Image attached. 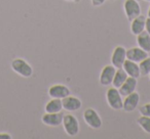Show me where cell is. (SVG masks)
I'll list each match as a JSON object with an SVG mask.
<instances>
[{
    "label": "cell",
    "instance_id": "cell-1",
    "mask_svg": "<svg viewBox=\"0 0 150 139\" xmlns=\"http://www.w3.org/2000/svg\"><path fill=\"white\" fill-rule=\"evenodd\" d=\"M11 66L13 71L23 78H30L33 75V68L24 58H15L11 61Z\"/></svg>",
    "mask_w": 150,
    "mask_h": 139
},
{
    "label": "cell",
    "instance_id": "cell-2",
    "mask_svg": "<svg viewBox=\"0 0 150 139\" xmlns=\"http://www.w3.org/2000/svg\"><path fill=\"white\" fill-rule=\"evenodd\" d=\"M62 125L68 136L74 137L79 133V123H78L77 118L73 115H64Z\"/></svg>",
    "mask_w": 150,
    "mask_h": 139
},
{
    "label": "cell",
    "instance_id": "cell-3",
    "mask_svg": "<svg viewBox=\"0 0 150 139\" xmlns=\"http://www.w3.org/2000/svg\"><path fill=\"white\" fill-rule=\"evenodd\" d=\"M106 100L108 105L112 110H122V103L123 99L121 94L119 93L118 89L115 87H110L106 92Z\"/></svg>",
    "mask_w": 150,
    "mask_h": 139
},
{
    "label": "cell",
    "instance_id": "cell-4",
    "mask_svg": "<svg viewBox=\"0 0 150 139\" xmlns=\"http://www.w3.org/2000/svg\"><path fill=\"white\" fill-rule=\"evenodd\" d=\"M83 120L92 129H100L102 127V119L96 110L88 108L83 112Z\"/></svg>",
    "mask_w": 150,
    "mask_h": 139
},
{
    "label": "cell",
    "instance_id": "cell-5",
    "mask_svg": "<svg viewBox=\"0 0 150 139\" xmlns=\"http://www.w3.org/2000/svg\"><path fill=\"white\" fill-rule=\"evenodd\" d=\"M123 9H125L127 19L129 22L141 15V6L138 0H125L123 3Z\"/></svg>",
    "mask_w": 150,
    "mask_h": 139
},
{
    "label": "cell",
    "instance_id": "cell-6",
    "mask_svg": "<svg viewBox=\"0 0 150 139\" xmlns=\"http://www.w3.org/2000/svg\"><path fill=\"white\" fill-rule=\"evenodd\" d=\"M127 59V49L123 46H116L111 55V64L116 68H122Z\"/></svg>",
    "mask_w": 150,
    "mask_h": 139
},
{
    "label": "cell",
    "instance_id": "cell-7",
    "mask_svg": "<svg viewBox=\"0 0 150 139\" xmlns=\"http://www.w3.org/2000/svg\"><path fill=\"white\" fill-rule=\"evenodd\" d=\"M115 72H116V68L113 66L112 64L105 66L103 68L102 72H101L100 79H99L101 85L105 86V87L112 85V81H113V78H114Z\"/></svg>",
    "mask_w": 150,
    "mask_h": 139
},
{
    "label": "cell",
    "instance_id": "cell-8",
    "mask_svg": "<svg viewBox=\"0 0 150 139\" xmlns=\"http://www.w3.org/2000/svg\"><path fill=\"white\" fill-rule=\"evenodd\" d=\"M140 102V94L138 92L134 91L129 93V95L125 96L122 103V110L127 112H132L138 108Z\"/></svg>",
    "mask_w": 150,
    "mask_h": 139
},
{
    "label": "cell",
    "instance_id": "cell-9",
    "mask_svg": "<svg viewBox=\"0 0 150 139\" xmlns=\"http://www.w3.org/2000/svg\"><path fill=\"white\" fill-rule=\"evenodd\" d=\"M63 117L64 115L62 112H45L42 116L41 121L44 125L50 127H58L62 125Z\"/></svg>",
    "mask_w": 150,
    "mask_h": 139
},
{
    "label": "cell",
    "instance_id": "cell-10",
    "mask_svg": "<svg viewBox=\"0 0 150 139\" xmlns=\"http://www.w3.org/2000/svg\"><path fill=\"white\" fill-rule=\"evenodd\" d=\"M62 103L63 110H67V112H76V110H80L82 106V102L79 98L71 95H68L65 98H63Z\"/></svg>",
    "mask_w": 150,
    "mask_h": 139
},
{
    "label": "cell",
    "instance_id": "cell-11",
    "mask_svg": "<svg viewBox=\"0 0 150 139\" xmlns=\"http://www.w3.org/2000/svg\"><path fill=\"white\" fill-rule=\"evenodd\" d=\"M70 89L67 87L66 85L63 84H56L50 87L48 89V95L52 98H59V99H63L66 96L70 95Z\"/></svg>",
    "mask_w": 150,
    "mask_h": 139
},
{
    "label": "cell",
    "instance_id": "cell-12",
    "mask_svg": "<svg viewBox=\"0 0 150 139\" xmlns=\"http://www.w3.org/2000/svg\"><path fill=\"white\" fill-rule=\"evenodd\" d=\"M147 56H148V52H146L145 50L140 48L139 46L138 47H132L127 50V59L135 61L137 64L142 61Z\"/></svg>",
    "mask_w": 150,
    "mask_h": 139
},
{
    "label": "cell",
    "instance_id": "cell-13",
    "mask_svg": "<svg viewBox=\"0 0 150 139\" xmlns=\"http://www.w3.org/2000/svg\"><path fill=\"white\" fill-rule=\"evenodd\" d=\"M138 82L136 78L133 77H127V79L125 80V82L118 88L119 93L121 94V96H127L129 95V93L136 91V88H137Z\"/></svg>",
    "mask_w": 150,
    "mask_h": 139
},
{
    "label": "cell",
    "instance_id": "cell-14",
    "mask_svg": "<svg viewBox=\"0 0 150 139\" xmlns=\"http://www.w3.org/2000/svg\"><path fill=\"white\" fill-rule=\"evenodd\" d=\"M146 25V17L144 15H140L133 21H131V32L133 35L137 36L141 34L143 31H145Z\"/></svg>",
    "mask_w": 150,
    "mask_h": 139
},
{
    "label": "cell",
    "instance_id": "cell-15",
    "mask_svg": "<svg viewBox=\"0 0 150 139\" xmlns=\"http://www.w3.org/2000/svg\"><path fill=\"white\" fill-rule=\"evenodd\" d=\"M122 68L125 70V72L127 74L129 77H133V78H138L141 76L140 74V68H139V64L135 61H132L129 59H125V64L122 66Z\"/></svg>",
    "mask_w": 150,
    "mask_h": 139
},
{
    "label": "cell",
    "instance_id": "cell-16",
    "mask_svg": "<svg viewBox=\"0 0 150 139\" xmlns=\"http://www.w3.org/2000/svg\"><path fill=\"white\" fill-rule=\"evenodd\" d=\"M137 43L140 48L145 50L146 52H150V35L146 31L137 35Z\"/></svg>",
    "mask_w": 150,
    "mask_h": 139
},
{
    "label": "cell",
    "instance_id": "cell-17",
    "mask_svg": "<svg viewBox=\"0 0 150 139\" xmlns=\"http://www.w3.org/2000/svg\"><path fill=\"white\" fill-rule=\"evenodd\" d=\"M45 112H60L63 110L62 99L59 98H52L47 103L45 104Z\"/></svg>",
    "mask_w": 150,
    "mask_h": 139
},
{
    "label": "cell",
    "instance_id": "cell-18",
    "mask_svg": "<svg viewBox=\"0 0 150 139\" xmlns=\"http://www.w3.org/2000/svg\"><path fill=\"white\" fill-rule=\"evenodd\" d=\"M127 74L125 72L122 68H116V72H115V75L114 78H113V81H112V85L113 87L117 88L118 89L121 85L125 82V80L127 79Z\"/></svg>",
    "mask_w": 150,
    "mask_h": 139
},
{
    "label": "cell",
    "instance_id": "cell-19",
    "mask_svg": "<svg viewBox=\"0 0 150 139\" xmlns=\"http://www.w3.org/2000/svg\"><path fill=\"white\" fill-rule=\"evenodd\" d=\"M137 123L143 131H145L147 134H150V117H146V116H140L137 119Z\"/></svg>",
    "mask_w": 150,
    "mask_h": 139
},
{
    "label": "cell",
    "instance_id": "cell-20",
    "mask_svg": "<svg viewBox=\"0 0 150 139\" xmlns=\"http://www.w3.org/2000/svg\"><path fill=\"white\" fill-rule=\"evenodd\" d=\"M139 68H140V74L141 76H148L150 73V57L147 56L146 58H144L142 61H140L139 64Z\"/></svg>",
    "mask_w": 150,
    "mask_h": 139
},
{
    "label": "cell",
    "instance_id": "cell-21",
    "mask_svg": "<svg viewBox=\"0 0 150 139\" xmlns=\"http://www.w3.org/2000/svg\"><path fill=\"white\" fill-rule=\"evenodd\" d=\"M139 112L142 116H146V117H150V102L149 103H146L144 105H142L139 108Z\"/></svg>",
    "mask_w": 150,
    "mask_h": 139
},
{
    "label": "cell",
    "instance_id": "cell-22",
    "mask_svg": "<svg viewBox=\"0 0 150 139\" xmlns=\"http://www.w3.org/2000/svg\"><path fill=\"white\" fill-rule=\"evenodd\" d=\"M106 0H92L93 6H101L102 4H104Z\"/></svg>",
    "mask_w": 150,
    "mask_h": 139
},
{
    "label": "cell",
    "instance_id": "cell-23",
    "mask_svg": "<svg viewBox=\"0 0 150 139\" xmlns=\"http://www.w3.org/2000/svg\"><path fill=\"white\" fill-rule=\"evenodd\" d=\"M145 31L150 35V17L146 19V25H145Z\"/></svg>",
    "mask_w": 150,
    "mask_h": 139
},
{
    "label": "cell",
    "instance_id": "cell-24",
    "mask_svg": "<svg viewBox=\"0 0 150 139\" xmlns=\"http://www.w3.org/2000/svg\"><path fill=\"white\" fill-rule=\"evenodd\" d=\"M13 136L8 133H0V139H11Z\"/></svg>",
    "mask_w": 150,
    "mask_h": 139
},
{
    "label": "cell",
    "instance_id": "cell-25",
    "mask_svg": "<svg viewBox=\"0 0 150 139\" xmlns=\"http://www.w3.org/2000/svg\"><path fill=\"white\" fill-rule=\"evenodd\" d=\"M65 1H68V2H79L80 0H65Z\"/></svg>",
    "mask_w": 150,
    "mask_h": 139
},
{
    "label": "cell",
    "instance_id": "cell-26",
    "mask_svg": "<svg viewBox=\"0 0 150 139\" xmlns=\"http://www.w3.org/2000/svg\"><path fill=\"white\" fill-rule=\"evenodd\" d=\"M147 15H148V17H150V6L148 8V11H147Z\"/></svg>",
    "mask_w": 150,
    "mask_h": 139
},
{
    "label": "cell",
    "instance_id": "cell-27",
    "mask_svg": "<svg viewBox=\"0 0 150 139\" xmlns=\"http://www.w3.org/2000/svg\"><path fill=\"white\" fill-rule=\"evenodd\" d=\"M145 1H147V2H150V0H145Z\"/></svg>",
    "mask_w": 150,
    "mask_h": 139
},
{
    "label": "cell",
    "instance_id": "cell-28",
    "mask_svg": "<svg viewBox=\"0 0 150 139\" xmlns=\"http://www.w3.org/2000/svg\"><path fill=\"white\" fill-rule=\"evenodd\" d=\"M148 76H149V80H150V73H149V75H148Z\"/></svg>",
    "mask_w": 150,
    "mask_h": 139
},
{
    "label": "cell",
    "instance_id": "cell-29",
    "mask_svg": "<svg viewBox=\"0 0 150 139\" xmlns=\"http://www.w3.org/2000/svg\"><path fill=\"white\" fill-rule=\"evenodd\" d=\"M110 1H114V0H110Z\"/></svg>",
    "mask_w": 150,
    "mask_h": 139
},
{
    "label": "cell",
    "instance_id": "cell-30",
    "mask_svg": "<svg viewBox=\"0 0 150 139\" xmlns=\"http://www.w3.org/2000/svg\"><path fill=\"white\" fill-rule=\"evenodd\" d=\"M138 1H139V0H138Z\"/></svg>",
    "mask_w": 150,
    "mask_h": 139
}]
</instances>
